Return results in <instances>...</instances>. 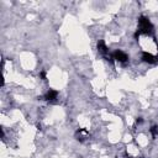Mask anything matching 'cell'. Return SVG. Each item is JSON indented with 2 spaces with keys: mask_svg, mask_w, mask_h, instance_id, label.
Here are the masks:
<instances>
[{
  "mask_svg": "<svg viewBox=\"0 0 158 158\" xmlns=\"http://www.w3.org/2000/svg\"><path fill=\"white\" fill-rule=\"evenodd\" d=\"M138 31L140 34L149 35L153 32V25L146 16H140L138 18Z\"/></svg>",
  "mask_w": 158,
  "mask_h": 158,
  "instance_id": "6da1fadb",
  "label": "cell"
},
{
  "mask_svg": "<svg viewBox=\"0 0 158 158\" xmlns=\"http://www.w3.org/2000/svg\"><path fill=\"white\" fill-rule=\"evenodd\" d=\"M113 58L116 61H119V62H121V63H125V62L128 59L127 55L125 52H122L121 49H116V51L113 53Z\"/></svg>",
  "mask_w": 158,
  "mask_h": 158,
  "instance_id": "7a4b0ae2",
  "label": "cell"
},
{
  "mask_svg": "<svg viewBox=\"0 0 158 158\" xmlns=\"http://www.w3.org/2000/svg\"><path fill=\"white\" fill-rule=\"evenodd\" d=\"M142 61L146 62V63H149V64H155L158 62V57L153 56L152 53H149V52H143L142 53Z\"/></svg>",
  "mask_w": 158,
  "mask_h": 158,
  "instance_id": "3957f363",
  "label": "cell"
},
{
  "mask_svg": "<svg viewBox=\"0 0 158 158\" xmlns=\"http://www.w3.org/2000/svg\"><path fill=\"white\" fill-rule=\"evenodd\" d=\"M57 95H58V91L55 90V89H49L47 91V94L45 95V99L46 100H55V99L57 98Z\"/></svg>",
  "mask_w": 158,
  "mask_h": 158,
  "instance_id": "277c9868",
  "label": "cell"
},
{
  "mask_svg": "<svg viewBox=\"0 0 158 158\" xmlns=\"http://www.w3.org/2000/svg\"><path fill=\"white\" fill-rule=\"evenodd\" d=\"M98 51L100 53H103V55H106V53H107V47H106V45H105V42H104L103 40L98 42Z\"/></svg>",
  "mask_w": 158,
  "mask_h": 158,
  "instance_id": "5b68a950",
  "label": "cell"
},
{
  "mask_svg": "<svg viewBox=\"0 0 158 158\" xmlns=\"http://www.w3.org/2000/svg\"><path fill=\"white\" fill-rule=\"evenodd\" d=\"M151 134H152L153 137H156V136L158 135V126H152V128H151Z\"/></svg>",
  "mask_w": 158,
  "mask_h": 158,
  "instance_id": "8992f818",
  "label": "cell"
},
{
  "mask_svg": "<svg viewBox=\"0 0 158 158\" xmlns=\"http://www.w3.org/2000/svg\"><path fill=\"white\" fill-rule=\"evenodd\" d=\"M40 76H41V78H42V79H45V80H46V78H47V76H46V72H45V70H42V72L40 73Z\"/></svg>",
  "mask_w": 158,
  "mask_h": 158,
  "instance_id": "52a82bcc",
  "label": "cell"
},
{
  "mask_svg": "<svg viewBox=\"0 0 158 158\" xmlns=\"http://www.w3.org/2000/svg\"><path fill=\"white\" fill-rule=\"evenodd\" d=\"M142 122H143V119L142 117H138V119H136V122L135 124L138 125V124H142Z\"/></svg>",
  "mask_w": 158,
  "mask_h": 158,
  "instance_id": "ba28073f",
  "label": "cell"
}]
</instances>
